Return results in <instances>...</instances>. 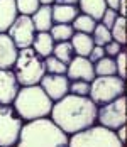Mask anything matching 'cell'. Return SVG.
<instances>
[{"label":"cell","instance_id":"cell-16","mask_svg":"<svg viewBox=\"0 0 127 147\" xmlns=\"http://www.w3.org/2000/svg\"><path fill=\"white\" fill-rule=\"evenodd\" d=\"M71 46H73V51L76 56H83L86 58L90 54V51L93 49V39H92V34H85V32H78L75 30V34L71 36L70 39Z\"/></svg>","mask_w":127,"mask_h":147},{"label":"cell","instance_id":"cell-2","mask_svg":"<svg viewBox=\"0 0 127 147\" xmlns=\"http://www.w3.org/2000/svg\"><path fill=\"white\" fill-rule=\"evenodd\" d=\"M68 134H65L48 117L31 120L22 125L17 147H68Z\"/></svg>","mask_w":127,"mask_h":147},{"label":"cell","instance_id":"cell-14","mask_svg":"<svg viewBox=\"0 0 127 147\" xmlns=\"http://www.w3.org/2000/svg\"><path fill=\"white\" fill-rule=\"evenodd\" d=\"M31 19H32L36 32H49V29L54 24L53 22V9H51V5L41 3L37 7V10L31 15Z\"/></svg>","mask_w":127,"mask_h":147},{"label":"cell","instance_id":"cell-13","mask_svg":"<svg viewBox=\"0 0 127 147\" xmlns=\"http://www.w3.org/2000/svg\"><path fill=\"white\" fill-rule=\"evenodd\" d=\"M19 54V47L7 32H0V69H12Z\"/></svg>","mask_w":127,"mask_h":147},{"label":"cell","instance_id":"cell-26","mask_svg":"<svg viewBox=\"0 0 127 147\" xmlns=\"http://www.w3.org/2000/svg\"><path fill=\"white\" fill-rule=\"evenodd\" d=\"M44 66H46V73L53 74H66V68H68V64H65L53 54L44 58Z\"/></svg>","mask_w":127,"mask_h":147},{"label":"cell","instance_id":"cell-31","mask_svg":"<svg viewBox=\"0 0 127 147\" xmlns=\"http://www.w3.org/2000/svg\"><path fill=\"white\" fill-rule=\"evenodd\" d=\"M122 47H124V46L119 44L117 41H110L109 44L103 46V51H105V54H107L109 58H115V56H117V54L122 51Z\"/></svg>","mask_w":127,"mask_h":147},{"label":"cell","instance_id":"cell-37","mask_svg":"<svg viewBox=\"0 0 127 147\" xmlns=\"http://www.w3.org/2000/svg\"><path fill=\"white\" fill-rule=\"evenodd\" d=\"M41 3H44V5H51V3H54V0H39Z\"/></svg>","mask_w":127,"mask_h":147},{"label":"cell","instance_id":"cell-4","mask_svg":"<svg viewBox=\"0 0 127 147\" xmlns=\"http://www.w3.org/2000/svg\"><path fill=\"white\" fill-rule=\"evenodd\" d=\"M14 74L19 81V85L22 86H31V85H37L41 81V78L46 74V66H44V59L36 54V51L32 47H24L19 49V54L14 64Z\"/></svg>","mask_w":127,"mask_h":147},{"label":"cell","instance_id":"cell-9","mask_svg":"<svg viewBox=\"0 0 127 147\" xmlns=\"http://www.w3.org/2000/svg\"><path fill=\"white\" fill-rule=\"evenodd\" d=\"M7 34L19 49L31 47L32 41H34V36H36V29H34L31 15L19 14L17 19L12 22V26L7 29Z\"/></svg>","mask_w":127,"mask_h":147},{"label":"cell","instance_id":"cell-27","mask_svg":"<svg viewBox=\"0 0 127 147\" xmlns=\"http://www.w3.org/2000/svg\"><path fill=\"white\" fill-rule=\"evenodd\" d=\"M15 5H17L19 14L32 15L37 10V7L41 5V2L39 0H15Z\"/></svg>","mask_w":127,"mask_h":147},{"label":"cell","instance_id":"cell-29","mask_svg":"<svg viewBox=\"0 0 127 147\" xmlns=\"http://www.w3.org/2000/svg\"><path fill=\"white\" fill-rule=\"evenodd\" d=\"M115 66H117V74H119V76H120V78H122V80H126V74H127V53H126V49H124V47H122V51H120V53H119V54H117V56H115Z\"/></svg>","mask_w":127,"mask_h":147},{"label":"cell","instance_id":"cell-25","mask_svg":"<svg viewBox=\"0 0 127 147\" xmlns=\"http://www.w3.org/2000/svg\"><path fill=\"white\" fill-rule=\"evenodd\" d=\"M92 39H93V44L95 46H103L109 44L112 41V34H110V29H107L102 22H97L95 29L92 32Z\"/></svg>","mask_w":127,"mask_h":147},{"label":"cell","instance_id":"cell-8","mask_svg":"<svg viewBox=\"0 0 127 147\" xmlns=\"http://www.w3.org/2000/svg\"><path fill=\"white\" fill-rule=\"evenodd\" d=\"M97 120L100 122V125H103L110 130H117L119 127L126 125V96L122 95L105 105H100L97 108Z\"/></svg>","mask_w":127,"mask_h":147},{"label":"cell","instance_id":"cell-10","mask_svg":"<svg viewBox=\"0 0 127 147\" xmlns=\"http://www.w3.org/2000/svg\"><path fill=\"white\" fill-rule=\"evenodd\" d=\"M39 83H41V88L46 91V95L53 102H58L59 98H63L65 95L70 93V80L66 74L46 73Z\"/></svg>","mask_w":127,"mask_h":147},{"label":"cell","instance_id":"cell-3","mask_svg":"<svg viewBox=\"0 0 127 147\" xmlns=\"http://www.w3.org/2000/svg\"><path fill=\"white\" fill-rule=\"evenodd\" d=\"M12 105L22 120L31 122L36 118L48 117L53 108V100L46 95L41 85H31L19 88Z\"/></svg>","mask_w":127,"mask_h":147},{"label":"cell","instance_id":"cell-23","mask_svg":"<svg viewBox=\"0 0 127 147\" xmlns=\"http://www.w3.org/2000/svg\"><path fill=\"white\" fill-rule=\"evenodd\" d=\"M53 56H56L59 61H63L65 64H68L73 56H75V51H73V46H71L70 41H61V42H56L54 47H53Z\"/></svg>","mask_w":127,"mask_h":147},{"label":"cell","instance_id":"cell-15","mask_svg":"<svg viewBox=\"0 0 127 147\" xmlns=\"http://www.w3.org/2000/svg\"><path fill=\"white\" fill-rule=\"evenodd\" d=\"M19 15L15 0H0V32H7Z\"/></svg>","mask_w":127,"mask_h":147},{"label":"cell","instance_id":"cell-18","mask_svg":"<svg viewBox=\"0 0 127 147\" xmlns=\"http://www.w3.org/2000/svg\"><path fill=\"white\" fill-rule=\"evenodd\" d=\"M54 39L51 37L49 32H36L34 41H32V49L36 51V54H39L41 58H46L49 54H53V47H54Z\"/></svg>","mask_w":127,"mask_h":147},{"label":"cell","instance_id":"cell-1","mask_svg":"<svg viewBox=\"0 0 127 147\" xmlns=\"http://www.w3.org/2000/svg\"><path fill=\"white\" fill-rule=\"evenodd\" d=\"M97 108L98 107L92 102L90 96L68 93L53 103L49 115H51V120L63 132L71 135L95 125Z\"/></svg>","mask_w":127,"mask_h":147},{"label":"cell","instance_id":"cell-20","mask_svg":"<svg viewBox=\"0 0 127 147\" xmlns=\"http://www.w3.org/2000/svg\"><path fill=\"white\" fill-rule=\"evenodd\" d=\"M71 26H73V29L78 30V32H85V34H92L93 29H95V26H97V20L93 19V17H90V15L86 14H80L75 17V20L71 22Z\"/></svg>","mask_w":127,"mask_h":147},{"label":"cell","instance_id":"cell-17","mask_svg":"<svg viewBox=\"0 0 127 147\" xmlns=\"http://www.w3.org/2000/svg\"><path fill=\"white\" fill-rule=\"evenodd\" d=\"M53 9V22L54 24H71L75 17L80 14L78 5H59L54 3L51 5Z\"/></svg>","mask_w":127,"mask_h":147},{"label":"cell","instance_id":"cell-12","mask_svg":"<svg viewBox=\"0 0 127 147\" xmlns=\"http://www.w3.org/2000/svg\"><path fill=\"white\" fill-rule=\"evenodd\" d=\"M20 88L14 71L0 69V105H10Z\"/></svg>","mask_w":127,"mask_h":147},{"label":"cell","instance_id":"cell-11","mask_svg":"<svg viewBox=\"0 0 127 147\" xmlns=\"http://www.w3.org/2000/svg\"><path fill=\"white\" fill-rule=\"evenodd\" d=\"M66 76L68 80L73 81V80H83V81H88L92 83L93 78H95V71H93V64L88 61V58H83V56H73L70 63H68V68H66Z\"/></svg>","mask_w":127,"mask_h":147},{"label":"cell","instance_id":"cell-30","mask_svg":"<svg viewBox=\"0 0 127 147\" xmlns=\"http://www.w3.org/2000/svg\"><path fill=\"white\" fill-rule=\"evenodd\" d=\"M117 15H119L117 10H113V9H110V7H107L105 12H103V15H102V19H100V22H102L107 29H110V27L113 26V22H115V19H117Z\"/></svg>","mask_w":127,"mask_h":147},{"label":"cell","instance_id":"cell-5","mask_svg":"<svg viewBox=\"0 0 127 147\" xmlns=\"http://www.w3.org/2000/svg\"><path fill=\"white\" fill-rule=\"evenodd\" d=\"M68 147H124V144L119 140L115 130L103 125H92L85 130L71 134Z\"/></svg>","mask_w":127,"mask_h":147},{"label":"cell","instance_id":"cell-6","mask_svg":"<svg viewBox=\"0 0 127 147\" xmlns=\"http://www.w3.org/2000/svg\"><path fill=\"white\" fill-rule=\"evenodd\" d=\"M126 91V80H122L119 74L110 76H95L90 83V93L88 96L97 107L105 105L115 98L122 96Z\"/></svg>","mask_w":127,"mask_h":147},{"label":"cell","instance_id":"cell-35","mask_svg":"<svg viewBox=\"0 0 127 147\" xmlns=\"http://www.w3.org/2000/svg\"><path fill=\"white\" fill-rule=\"evenodd\" d=\"M54 3H59V5H78V0H54Z\"/></svg>","mask_w":127,"mask_h":147},{"label":"cell","instance_id":"cell-28","mask_svg":"<svg viewBox=\"0 0 127 147\" xmlns=\"http://www.w3.org/2000/svg\"><path fill=\"white\" fill-rule=\"evenodd\" d=\"M70 91L73 95L88 96V93H90V83L83 81V80H73V81H70Z\"/></svg>","mask_w":127,"mask_h":147},{"label":"cell","instance_id":"cell-7","mask_svg":"<svg viewBox=\"0 0 127 147\" xmlns=\"http://www.w3.org/2000/svg\"><path fill=\"white\" fill-rule=\"evenodd\" d=\"M24 120L15 112L14 105H0V147H14Z\"/></svg>","mask_w":127,"mask_h":147},{"label":"cell","instance_id":"cell-19","mask_svg":"<svg viewBox=\"0 0 127 147\" xmlns=\"http://www.w3.org/2000/svg\"><path fill=\"white\" fill-rule=\"evenodd\" d=\"M78 9L81 14L90 15L97 22H100L102 15L107 9V3H105V0H78Z\"/></svg>","mask_w":127,"mask_h":147},{"label":"cell","instance_id":"cell-21","mask_svg":"<svg viewBox=\"0 0 127 147\" xmlns=\"http://www.w3.org/2000/svg\"><path fill=\"white\" fill-rule=\"evenodd\" d=\"M93 71L95 76H110V74H117V66H115V59L113 58H103L98 59L97 63H93Z\"/></svg>","mask_w":127,"mask_h":147},{"label":"cell","instance_id":"cell-22","mask_svg":"<svg viewBox=\"0 0 127 147\" xmlns=\"http://www.w3.org/2000/svg\"><path fill=\"white\" fill-rule=\"evenodd\" d=\"M49 34L54 39V42H61V41H70L71 36L75 34V29L71 24H53Z\"/></svg>","mask_w":127,"mask_h":147},{"label":"cell","instance_id":"cell-34","mask_svg":"<svg viewBox=\"0 0 127 147\" xmlns=\"http://www.w3.org/2000/svg\"><path fill=\"white\" fill-rule=\"evenodd\" d=\"M117 137H119V140H120V142H122V144H124V142H126V125H122V127H119V129H117Z\"/></svg>","mask_w":127,"mask_h":147},{"label":"cell","instance_id":"cell-36","mask_svg":"<svg viewBox=\"0 0 127 147\" xmlns=\"http://www.w3.org/2000/svg\"><path fill=\"white\" fill-rule=\"evenodd\" d=\"M119 2H120V0H105L107 7H110V9H113V10L119 9Z\"/></svg>","mask_w":127,"mask_h":147},{"label":"cell","instance_id":"cell-32","mask_svg":"<svg viewBox=\"0 0 127 147\" xmlns=\"http://www.w3.org/2000/svg\"><path fill=\"white\" fill-rule=\"evenodd\" d=\"M103 56H105V51H103V47H102V46H93V49L90 51V54H88L86 58H88V61L93 64V63H97L98 59H102Z\"/></svg>","mask_w":127,"mask_h":147},{"label":"cell","instance_id":"cell-24","mask_svg":"<svg viewBox=\"0 0 127 147\" xmlns=\"http://www.w3.org/2000/svg\"><path fill=\"white\" fill-rule=\"evenodd\" d=\"M110 34H112V41H117L119 44H126L127 42V34H126V17L117 15L113 26L110 27Z\"/></svg>","mask_w":127,"mask_h":147},{"label":"cell","instance_id":"cell-33","mask_svg":"<svg viewBox=\"0 0 127 147\" xmlns=\"http://www.w3.org/2000/svg\"><path fill=\"white\" fill-rule=\"evenodd\" d=\"M117 12H119V15L126 17V14H127V0H120V2H119V9H117Z\"/></svg>","mask_w":127,"mask_h":147}]
</instances>
